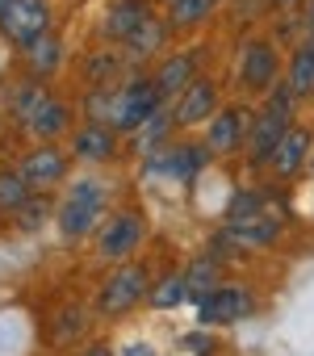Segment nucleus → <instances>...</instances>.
I'll return each instance as SVG.
<instances>
[{
  "label": "nucleus",
  "mask_w": 314,
  "mask_h": 356,
  "mask_svg": "<svg viewBox=\"0 0 314 356\" xmlns=\"http://www.w3.org/2000/svg\"><path fill=\"white\" fill-rule=\"evenodd\" d=\"M214 5H218V0H181V5H172V26L176 30H189V26L206 22L214 13Z\"/></svg>",
  "instance_id": "24"
},
{
  "label": "nucleus",
  "mask_w": 314,
  "mask_h": 356,
  "mask_svg": "<svg viewBox=\"0 0 314 356\" xmlns=\"http://www.w3.org/2000/svg\"><path fill=\"white\" fill-rule=\"evenodd\" d=\"M160 88H155V80H134L126 88L113 92V130H142L155 113H160Z\"/></svg>",
  "instance_id": "5"
},
{
  "label": "nucleus",
  "mask_w": 314,
  "mask_h": 356,
  "mask_svg": "<svg viewBox=\"0 0 314 356\" xmlns=\"http://www.w3.org/2000/svg\"><path fill=\"white\" fill-rule=\"evenodd\" d=\"M285 88H289L293 97H306V92H314V42H301V47L293 51Z\"/></svg>",
  "instance_id": "19"
},
{
  "label": "nucleus",
  "mask_w": 314,
  "mask_h": 356,
  "mask_svg": "<svg viewBox=\"0 0 314 356\" xmlns=\"http://www.w3.org/2000/svg\"><path fill=\"white\" fill-rule=\"evenodd\" d=\"M84 356H113V352H109V348H105V343H92V348H88V352H84Z\"/></svg>",
  "instance_id": "31"
},
{
  "label": "nucleus",
  "mask_w": 314,
  "mask_h": 356,
  "mask_svg": "<svg viewBox=\"0 0 314 356\" xmlns=\"http://www.w3.org/2000/svg\"><path fill=\"white\" fill-rule=\"evenodd\" d=\"M9 5H13V0H0V13H5V9H9Z\"/></svg>",
  "instance_id": "33"
},
{
  "label": "nucleus",
  "mask_w": 314,
  "mask_h": 356,
  "mask_svg": "<svg viewBox=\"0 0 314 356\" xmlns=\"http://www.w3.org/2000/svg\"><path fill=\"white\" fill-rule=\"evenodd\" d=\"M0 34L9 42H17L22 51L34 47L38 38H47L51 34V0H13L0 13Z\"/></svg>",
  "instance_id": "4"
},
{
  "label": "nucleus",
  "mask_w": 314,
  "mask_h": 356,
  "mask_svg": "<svg viewBox=\"0 0 314 356\" xmlns=\"http://www.w3.org/2000/svg\"><path fill=\"white\" fill-rule=\"evenodd\" d=\"M17 172L26 176L30 189H51V185H59L63 176H67V155H63L59 147L42 143V147H34V151L22 155V168H17Z\"/></svg>",
  "instance_id": "10"
},
{
  "label": "nucleus",
  "mask_w": 314,
  "mask_h": 356,
  "mask_svg": "<svg viewBox=\"0 0 314 356\" xmlns=\"http://www.w3.org/2000/svg\"><path fill=\"white\" fill-rule=\"evenodd\" d=\"M272 5H281V9H289V5H297V0H272Z\"/></svg>",
  "instance_id": "32"
},
{
  "label": "nucleus",
  "mask_w": 314,
  "mask_h": 356,
  "mask_svg": "<svg viewBox=\"0 0 314 356\" xmlns=\"http://www.w3.org/2000/svg\"><path fill=\"white\" fill-rule=\"evenodd\" d=\"M189 298V285H185V273H176V277H164L160 285L151 289V306H160V310H172V306H181Z\"/></svg>",
  "instance_id": "23"
},
{
  "label": "nucleus",
  "mask_w": 314,
  "mask_h": 356,
  "mask_svg": "<svg viewBox=\"0 0 314 356\" xmlns=\"http://www.w3.org/2000/svg\"><path fill=\"white\" fill-rule=\"evenodd\" d=\"M42 218H47V202H42V197H38V202L30 197V202L17 210V227H22V231H34V227H42Z\"/></svg>",
  "instance_id": "27"
},
{
  "label": "nucleus",
  "mask_w": 314,
  "mask_h": 356,
  "mask_svg": "<svg viewBox=\"0 0 314 356\" xmlns=\"http://www.w3.org/2000/svg\"><path fill=\"white\" fill-rule=\"evenodd\" d=\"M306 30H310V38H314V0H306Z\"/></svg>",
  "instance_id": "30"
},
{
  "label": "nucleus",
  "mask_w": 314,
  "mask_h": 356,
  "mask_svg": "<svg viewBox=\"0 0 314 356\" xmlns=\"http://www.w3.org/2000/svg\"><path fill=\"white\" fill-rule=\"evenodd\" d=\"M113 76H117V59H113L109 51H101V55H92V59H88V80H92V88H97L101 80L109 84Z\"/></svg>",
  "instance_id": "26"
},
{
  "label": "nucleus",
  "mask_w": 314,
  "mask_h": 356,
  "mask_svg": "<svg viewBox=\"0 0 314 356\" xmlns=\"http://www.w3.org/2000/svg\"><path fill=\"white\" fill-rule=\"evenodd\" d=\"M51 101H55V97H51L42 84H17V92H13V118L30 130V126L38 122V113H42Z\"/></svg>",
  "instance_id": "18"
},
{
  "label": "nucleus",
  "mask_w": 314,
  "mask_h": 356,
  "mask_svg": "<svg viewBox=\"0 0 314 356\" xmlns=\"http://www.w3.org/2000/svg\"><path fill=\"white\" fill-rule=\"evenodd\" d=\"M218 113V88L214 80H193L181 97H176V126H201Z\"/></svg>",
  "instance_id": "11"
},
{
  "label": "nucleus",
  "mask_w": 314,
  "mask_h": 356,
  "mask_svg": "<svg viewBox=\"0 0 314 356\" xmlns=\"http://www.w3.org/2000/svg\"><path fill=\"white\" fill-rule=\"evenodd\" d=\"M26 63H30V72H38V76L59 72V67H63V42H59L55 34L38 38L34 47H26Z\"/></svg>",
  "instance_id": "21"
},
{
  "label": "nucleus",
  "mask_w": 314,
  "mask_h": 356,
  "mask_svg": "<svg viewBox=\"0 0 314 356\" xmlns=\"http://www.w3.org/2000/svg\"><path fill=\"white\" fill-rule=\"evenodd\" d=\"M185 285H189V298H206V293H214L218 285H222V264L214 260V256H197L189 268H185Z\"/></svg>",
  "instance_id": "17"
},
{
  "label": "nucleus",
  "mask_w": 314,
  "mask_h": 356,
  "mask_svg": "<svg viewBox=\"0 0 314 356\" xmlns=\"http://www.w3.org/2000/svg\"><path fill=\"white\" fill-rule=\"evenodd\" d=\"M251 113L247 109H218L210 122H206V147H210V155H231V151H239L243 143H247V134H251Z\"/></svg>",
  "instance_id": "7"
},
{
  "label": "nucleus",
  "mask_w": 314,
  "mask_h": 356,
  "mask_svg": "<svg viewBox=\"0 0 314 356\" xmlns=\"http://www.w3.org/2000/svg\"><path fill=\"white\" fill-rule=\"evenodd\" d=\"M206 159H210V147H172L164 151V159H155V168L168 176H193Z\"/></svg>",
  "instance_id": "20"
},
{
  "label": "nucleus",
  "mask_w": 314,
  "mask_h": 356,
  "mask_svg": "<svg viewBox=\"0 0 314 356\" xmlns=\"http://www.w3.org/2000/svg\"><path fill=\"white\" fill-rule=\"evenodd\" d=\"M72 151L88 163H105L117 155V130L113 126H101V122H84L76 134H72Z\"/></svg>",
  "instance_id": "12"
},
{
  "label": "nucleus",
  "mask_w": 314,
  "mask_h": 356,
  "mask_svg": "<svg viewBox=\"0 0 314 356\" xmlns=\"http://www.w3.org/2000/svg\"><path fill=\"white\" fill-rule=\"evenodd\" d=\"M197 55H201V51H176V55H168L160 67H155L151 80H155V88H160V97H172V92L181 97V92L197 80V76H193V72H197Z\"/></svg>",
  "instance_id": "13"
},
{
  "label": "nucleus",
  "mask_w": 314,
  "mask_h": 356,
  "mask_svg": "<svg viewBox=\"0 0 314 356\" xmlns=\"http://www.w3.org/2000/svg\"><path fill=\"white\" fill-rule=\"evenodd\" d=\"M168 5H181V0H168Z\"/></svg>",
  "instance_id": "34"
},
{
  "label": "nucleus",
  "mask_w": 314,
  "mask_h": 356,
  "mask_svg": "<svg viewBox=\"0 0 314 356\" xmlns=\"http://www.w3.org/2000/svg\"><path fill=\"white\" fill-rule=\"evenodd\" d=\"M276 235H281V222H272L264 214H247V218L226 222V239H235L239 248H268V243H276Z\"/></svg>",
  "instance_id": "16"
},
{
  "label": "nucleus",
  "mask_w": 314,
  "mask_h": 356,
  "mask_svg": "<svg viewBox=\"0 0 314 356\" xmlns=\"http://www.w3.org/2000/svg\"><path fill=\"white\" fill-rule=\"evenodd\" d=\"M101 214H105V185L97 181H76L67 202L59 206V231L72 235V239H84L101 227Z\"/></svg>",
  "instance_id": "1"
},
{
  "label": "nucleus",
  "mask_w": 314,
  "mask_h": 356,
  "mask_svg": "<svg viewBox=\"0 0 314 356\" xmlns=\"http://www.w3.org/2000/svg\"><path fill=\"white\" fill-rule=\"evenodd\" d=\"M289 105H293V92H289V88H281V92H276L260 113H256L251 134H247L251 163H268V159H272L276 143H281V138H285V130H289Z\"/></svg>",
  "instance_id": "2"
},
{
  "label": "nucleus",
  "mask_w": 314,
  "mask_h": 356,
  "mask_svg": "<svg viewBox=\"0 0 314 356\" xmlns=\"http://www.w3.org/2000/svg\"><path fill=\"white\" fill-rule=\"evenodd\" d=\"M251 289L247 285H218L214 293H206L197 302V318L201 327H226V323H239L251 314Z\"/></svg>",
  "instance_id": "6"
},
{
  "label": "nucleus",
  "mask_w": 314,
  "mask_h": 356,
  "mask_svg": "<svg viewBox=\"0 0 314 356\" xmlns=\"http://www.w3.org/2000/svg\"><path fill=\"white\" fill-rule=\"evenodd\" d=\"M142 298H151V277L142 264H122L105 277L101 293H97V310L101 314H126L130 306H138Z\"/></svg>",
  "instance_id": "3"
},
{
  "label": "nucleus",
  "mask_w": 314,
  "mask_h": 356,
  "mask_svg": "<svg viewBox=\"0 0 314 356\" xmlns=\"http://www.w3.org/2000/svg\"><path fill=\"white\" fill-rule=\"evenodd\" d=\"M310 130H301V126H289L285 130V138L276 143V151H272V159H268V168L276 172V176H293V172H301V163H306V155H310Z\"/></svg>",
  "instance_id": "14"
},
{
  "label": "nucleus",
  "mask_w": 314,
  "mask_h": 356,
  "mask_svg": "<svg viewBox=\"0 0 314 356\" xmlns=\"http://www.w3.org/2000/svg\"><path fill=\"white\" fill-rule=\"evenodd\" d=\"M310 42H314V38H310Z\"/></svg>",
  "instance_id": "35"
},
{
  "label": "nucleus",
  "mask_w": 314,
  "mask_h": 356,
  "mask_svg": "<svg viewBox=\"0 0 314 356\" xmlns=\"http://www.w3.org/2000/svg\"><path fill=\"white\" fill-rule=\"evenodd\" d=\"M281 72V59H276V47L268 38H251L243 51H239V80L256 92H268L272 80Z\"/></svg>",
  "instance_id": "8"
},
{
  "label": "nucleus",
  "mask_w": 314,
  "mask_h": 356,
  "mask_svg": "<svg viewBox=\"0 0 314 356\" xmlns=\"http://www.w3.org/2000/svg\"><path fill=\"white\" fill-rule=\"evenodd\" d=\"M122 356H155V352H151V348H147V343H130V348H126V352H122Z\"/></svg>",
  "instance_id": "29"
},
{
  "label": "nucleus",
  "mask_w": 314,
  "mask_h": 356,
  "mask_svg": "<svg viewBox=\"0 0 314 356\" xmlns=\"http://www.w3.org/2000/svg\"><path fill=\"white\" fill-rule=\"evenodd\" d=\"M30 185H26V176L22 172H0V214H17L26 202H30Z\"/></svg>",
  "instance_id": "22"
},
{
  "label": "nucleus",
  "mask_w": 314,
  "mask_h": 356,
  "mask_svg": "<svg viewBox=\"0 0 314 356\" xmlns=\"http://www.w3.org/2000/svg\"><path fill=\"white\" fill-rule=\"evenodd\" d=\"M142 214H134V210H122V214H113L105 227H101V256L105 260H126L138 243H142Z\"/></svg>",
  "instance_id": "9"
},
{
  "label": "nucleus",
  "mask_w": 314,
  "mask_h": 356,
  "mask_svg": "<svg viewBox=\"0 0 314 356\" xmlns=\"http://www.w3.org/2000/svg\"><path fill=\"white\" fill-rule=\"evenodd\" d=\"M160 42H164V22H155V17H151V22H147V26L126 42V51L142 59V55H155V51H160Z\"/></svg>",
  "instance_id": "25"
},
{
  "label": "nucleus",
  "mask_w": 314,
  "mask_h": 356,
  "mask_svg": "<svg viewBox=\"0 0 314 356\" xmlns=\"http://www.w3.org/2000/svg\"><path fill=\"white\" fill-rule=\"evenodd\" d=\"M147 22H151L147 0H117V5L109 9V17H105V34L117 38V42H130Z\"/></svg>",
  "instance_id": "15"
},
{
  "label": "nucleus",
  "mask_w": 314,
  "mask_h": 356,
  "mask_svg": "<svg viewBox=\"0 0 314 356\" xmlns=\"http://www.w3.org/2000/svg\"><path fill=\"white\" fill-rule=\"evenodd\" d=\"M80 331H84V314L80 310H63L59 314V327H55V339L67 343V335H80Z\"/></svg>",
  "instance_id": "28"
}]
</instances>
